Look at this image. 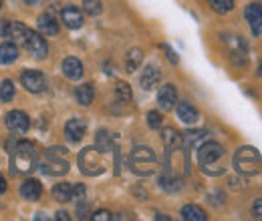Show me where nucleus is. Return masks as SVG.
I'll use <instances>...</instances> for the list:
<instances>
[{
    "label": "nucleus",
    "mask_w": 262,
    "mask_h": 221,
    "mask_svg": "<svg viewBox=\"0 0 262 221\" xmlns=\"http://www.w3.org/2000/svg\"><path fill=\"white\" fill-rule=\"evenodd\" d=\"M10 149V157H12V173H33L38 167V155L34 151V145L29 141H20L14 143L10 141V145H6Z\"/></svg>",
    "instance_id": "f257e3e1"
},
{
    "label": "nucleus",
    "mask_w": 262,
    "mask_h": 221,
    "mask_svg": "<svg viewBox=\"0 0 262 221\" xmlns=\"http://www.w3.org/2000/svg\"><path fill=\"white\" fill-rule=\"evenodd\" d=\"M156 165H158V155L149 147H135L131 151L129 167L135 175L147 177V175L156 173Z\"/></svg>",
    "instance_id": "f03ea898"
},
{
    "label": "nucleus",
    "mask_w": 262,
    "mask_h": 221,
    "mask_svg": "<svg viewBox=\"0 0 262 221\" xmlns=\"http://www.w3.org/2000/svg\"><path fill=\"white\" fill-rule=\"evenodd\" d=\"M226 155L224 147L216 141H204L200 147H198V163H200V169L208 175H212V167L220 161V159Z\"/></svg>",
    "instance_id": "7ed1b4c3"
},
{
    "label": "nucleus",
    "mask_w": 262,
    "mask_h": 221,
    "mask_svg": "<svg viewBox=\"0 0 262 221\" xmlns=\"http://www.w3.org/2000/svg\"><path fill=\"white\" fill-rule=\"evenodd\" d=\"M260 163H262L260 153L254 147H242L234 155V167L242 175H254V173H258Z\"/></svg>",
    "instance_id": "20e7f679"
},
{
    "label": "nucleus",
    "mask_w": 262,
    "mask_h": 221,
    "mask_svg": "<svg viewBox=\"0 0 262 221\" xmlns=\"http://www.w3.org/2000/svg\"><path fill=\"white\" fill-rule=\"evenodd\" d=\"M67 149L65 147H51L45 151V157L47 163L40 165V169L47 173V175H65L69 171V163H67Z\"/></svg>",
    "instance_id": "39448f33"
},
{
    "label": "nucleus",
    "mask_w": 262,
    "mask_h": 221,
    "mask_svg": "<svg viewBox=\"0 0 262 221\" xmlns=\"http://www.w3.org/2000/svg\"><path fill=\"white\" fill-rule=\"evenodd\" d=\"M79 167H81V171H83L85 175H89V177L101 175V173L105 171V167H103V163H101V159H99V151L95 147H87V149H83V151L79 153Z\"/></svg>",
    "instance_id": "423d86ee"
},
{
    "label": "nucleus",
    "mask_w": 262,
    "mask_h": 221,
    "mask_svg": "<svg viewBox=\"0 0 262 221\" xmlns=\"http://www.w3.org/2000/svg\"><path fill=\"white\" fill-rule=\"evenodd\" d=\"M20 83H23V87L29 91V93H33V95H38V93H45V89H47V79H45V75L40 72V70H25L23 75H20Z\"/></svg>",
    "instance_id": "0eeeda50"
},
{
    "label": "nucleus",
    "mask_w": 262,
    "mask_h": 221,
    "mask_svg": "<svg viewBox=\"0 0 262 221\" xmlns=\"http://www.w3.org/2000/svg\"><path fill=\"white\" fill-rule=\"evenodd\" d=\"M23 44H25V48L33 55L34 59H45V57L49 55V44H47V40L40 36V32L29 31L27 38L23 40Z\"/></svg>",
    "instance_id": "6e6552de"
},
{
    "label": "nucleus",
    "mask_w": 262,
    "mask_h": 221,
    "mask_svg": "<svg viewBox=\"0 0 262 221\" xmlns=\"http://www.w3.org/2000/svg\"><path fill=\"white\" fill-rule=\"evenodd\" d=\"M4 123L6 127L12 131V133H27L29 131V127H31V121H29V115L27 113H23V111H10L8 115H6V119H4Z\"/></svg>",
    "instance_id": "1a4fd4ad"
},
{
    "label": "nucleus",
    "mask_w": 262,
    "mask_h": 221,
    "mask_svg": "<svg viewBox=\"0 0 262 221\" xmlns=\"http://www.w3.org/2000/svg\"><path fill=\"white\" fill-rule=\"evenodd\" d=\"M85 133H87V123H85L83 119L75 117V119H69V121H67L65 135L71 143H79V141L85 137Z\"/></svg>",
    "instance_id": "9d476101"
},
{
    "label": "nucleus",
    "mask_w": 262,
    "mask_h": 221,
    "mask_svg": "<svg viewBox=\"0 0 262 221\" xmlns=\"http://www.w3.org/2000/svg\"><path fill=\"white\" fill-rule=\"evenodd\" d=\"M244 16H246V20L250 22L252 32H254V34H262V4L260 2H252V4H248Z\"/></svg>",
    "instance_id": "9b49d317"
},
{
    "label": "nucleus",
    "mask_w": 262,
    "mask_h": 221,
    "mask_svg": "<svg viewBox=\"0 0 262 221\" xmlns=\"http://www.w3.org/2000/svg\"><path fill=\"white\" fill-rule=\"evenodd\" d=\"M61 18H63V22H65L67 27L73 29V31H77V29L83 27V14H81V10H79L77 6H73V4H67L65 8L61 10Z\"/></svg>",
    "instance_id": "f8f14e48"
},
{
    "label": "nucleus",
    "mask_w": 262,
    "mask_h": 221,
    "mask_svg": "<svg viewBox=\"0 0 262 221\" xmlns=\"http://www.w3.org/2000/svg\"><path fill=\"white\" fill-rule=\"evenodd\" d=\"M176 111H178V117L182 123L186 125H196L200 121V113H198L196 107H192L190 103L182 101V103H176Z\"/></svg>",
    "instance_id": "ddd939ff"
},
{
    "label": "nucleus",
    "mask_w": 262,
    "mask_h": 221,
    "mask_svg": "<svg viewBox=\"0 0 262 221\" xmlns=\"http://www.w3.org/2000/svg\"><path fill=\"white\" fill-rule=\"evenodd\" d=\"M158 103H160V107L164 111H171L176 107V103H178V91H176V87L173 85H164L160 89V93H158Z\"/></svg>",
    "instance_id": "4468645a"
},
{
    "label": "nucleus",
    "mask_w": 262,
    "mask_h": 221,
    "mask_svg": "<svg viewBox=\"0 0 262 221\" xmlns=\"http://www.w3.org/2000/svg\"><path fill=\"white\" fill-rule=\"evenodd\" d=\"M160 79H162V72H160V68H156L154 64H149V66H145L143 68V72H141V79H139V85H141V89H145V91H151L158 83H160Z\"/></svg>",
    "instance_id": "2eb2a0df"
},
{
    "label": "nucleus",
    "mask_w": 262,
    "mask_h": 221,
    "mask_svg": "<svg viewBox=\"0 0 262 221\" xmlns=\"http://www.w3.org/2000/svg\"><path fill=\"white\" fill-rule=\"evenodd\" d=\"M63 75L69 81H79L83 77V63L75 57H67L63 61Z\"/></svg>",
    "instance_id": "dca6fc26"
},
{
    "label": "nucleus",
    "mask_w": 262,
    "mask_h": 221,
    "mask_svg": "<svg viewBox=\"0 0 262 221\" xmlns=\"http://www.w3.org/2000/svg\"><path fill=\"white\" fill-rule=\"evenodd\" d=\"M38 31L42 32V34H47V36L59 34V22L53 16V12H42L38 16Z\"/></svg>",
    "instance_id": "f3484780"
},
{
    "label": "nucleus",
    "mask_w": 262,
    "mask_h": 221,
    "mask_svg": "<svg viewBox=\"0 0 262 221\" xmlns=\"http://www.w3.org/2000/svg\"><path fill=\"white\" fill-rule=\"evenodd\" d=\"M20 195H23L27 201H38L40 195H42V185H40V181H36V179H27V181L20 185Z\"/></svg>",
    "instance_id": "a211bd4d"
},
{
    "label": "nucleus",
    "mask_w": 262,
    "mask_h": 221,
    "mask_svg": "<svg viewBox=\"0 0 262 221\" xmlns=\"http://www.w3.org/2000/svg\"><path fill=\"white\" fill-rule=\"evenodd\" d=\"M162 139H164V145H165V149H167V153L180 149V147H182V141H184V137H182L176 129H171V127H167V129L162 131Z\"/></svg>",
    "instance_id": "6ab92c4d"
},
{
    "label": "nucleus",
    "mask_w": 262,
    "mask_h": 221,
    "mask_svg": "<svg viewBox=\"0 0 262 221\" xmlns=\"http://www.w3.org/2000/svg\"><path fill=\"white\" fill-rule=\"evenodd\" d=\"M18 59V46L14 42H2L0 44V64H12Z\"/></svg>",
    "instance_id": "aec40b11"
},
{
    "label": "nucleus",
    "mask_w": 262,
    "mask_h": 221,
    "mask_svg": "<svg viewBox=\"0 0 262 221\" xmlns=\"http://www.w3.org/2000/svg\"><path fill=\"white\" fill-rule=\"evenodd\" d=\"M75 99H77V103L79 105H83V107H89L91 103H93V99H95V89H93V85H81V87H77L75 89Z\"/></svg>",
    "instance_id": "412c9836"
},
{
    "label": "nucleus",
    "mask_w": 262,
    "mask_h": 221,
    "mask_svg": "<svg viewBox=\"0 0 262 221\" xmlns=\"http://www.w3.org/2000/svg\"><path fill=\"white\" fill-rule=\"evenodd\" d=\"M182 219L206 221L208 219V215H206V211H204L202 207H198V205H194V203H188V205H184V207H182Z\"/></svg>",
    "instance_id": "4be33fe9"
},
{
    "label": "nucleus",
    "mask_w": 262,
    "mask_h": 221,
    "mask_svg": "<svg viewBox=\"0 0 262 221\" xmlns=\"http://www.w3.org/2000/svg\"><path fill=\"white\" fill-rule=\"evenodd\" d=\"M206 137H208V133H206V131H190V133H186V137H184L182 145H186V149L200 147V145L206 141Z\"/></svg>",
    "instance_id": "5701e85b"
},
{
    "label": "nucleus",
    "mask_w": 262,
    "mask_h": 221,
    "mask_svg": "<svg viewBox=\"0 0 262 221\" xmlns=\"http://www.w3.org/2000/svg\"><path fill=\"white\" fill-rule=\"evenodd\" d=\"M29 31H31V29H29L25 22H10V29H8V36H6V38H12V40L23 42V40L27 38Z\"/></svg>",
    "instance_id": "b1692460"
},
{
    "label": "nucleus",
    "mask_w": 262,
    "mask_h": 221,
    "mask_svg": "<svg viewBox=\"0 0 262 221\" xmlns=\"http://www.w3.org/2000/svg\"><path fill=\"white\" fill-rule=\"evenodd\" d=\"M141 63H143V53L139 48H131L129 53H127V57H125V68H127V72H135Z\"/></svg>",
    "instance_id": "393cba45"
},
{
    "label": "nucleus",
    "mask_w": 262,
    "mask_h": 221,
    "mask_svg": "<svg viewBox=\"0 0 262 221\" xmlns=\"http://www.w3.org/2000/svg\"><path fill=\"white\" fill-rule=\"evenodd\" d=\"M53 197H55L57 201H61V203L71 201V199H73V187H71V183H57V185L53 187Z\"/></svg>",
    "instance_id": "a878e982"
},
{
    "label": "nucleus",
    "mask_w": 262,
    "mask_h": 221,
    "mask_svg": "<svg viewBox=\"0 0 262 221\" xmlns=\"http://www.w3.org/2000/svg\"><path fill=\"white\" fill-rule=\"evenodd\" d=\"M111 135L107 133V131H99L97 137H95V149H97L99 153H109L111 151Z\"/></svg>",
    "instance_id": "bb28decb"
},
{
    "label": "nucleus",
    "mask_w": 262,
    "mask_h": 221,
    "mask_svg": "<svg viewBox=\"0 0 262 221\" xmlns=\"http://www.w3.org/2000/svg\"><path fill=\"white\" fill-rule=\"evenodd\" d=\"M131 87L127 83H117L115 85V99H117V103L119 105H127L131 103Z\"/></svg>",
    "instance_id": "cd10ccee"
},
{
    "label": "nucleus",
    "mask_w": 262,
    "mask_h": 221,
    "mask_svg": "<svg viewBox=\"0 0 262 221\" xmlns=\"http://www.w3.org/2000/svg\"><path fill=\"white\" fill-rule=\"evenodd\" d=\"M16 95V89H14V83L12 81H2V85H0V99L4 101V103H10L12 99Z\"/></svg>",
    "instance_id": "c85d7f7f"
},
{
    "label": "nucleus",
    "mask_w": 262,
    "mask_h": 221,
    "mask_svg": "<svg viewBox=\"0 0 262 221\" xmlns=\"http://www.w3.org/2000/svg\"><path fill=\"white\" fill-rule=\"evenodd\" d=\"M83 10L89 16H99L103 12V4H101V0H83Z\"/></svg>",
    "instance_id": "c756f323"
},
{
    "label": "nucleus",
    "mask_w": 262,
    "mask_h": 221,
    "mask_svg": "<svg viewBox=\"0 0 262 221\" xmlns=\"http://www.w3.org/2000/svg\"><path fill=\"white\" fill-rule=\"evenodd\" d=\"M160 183H162V187H164L165 191L182 189V179H180V177H167V175H164V177L160 179Z\"/></svg>",
    "instance_id": "7c9ffc66"
},
{
    "label": "nucleus",
    "mask_w": 262,
    "mask_h": 221,
    "mask_svg": "<svg viewBox=\"0 0 262 221\" xmlns=\"http://www.w3.org/2000/svg\"><path fill=\"white\" fill-rule=\"evenodd\" d=\"M210 4H212V8H214L216 12H220V14L230 12V10L234 8V0H210Z\"/></svg>",
    "instance_id": "2f4dec72"
},
{
    "label": "nucleus",
    "mask_w": 262,
    "mask_h": 221,
    "mask_svg": "<svg viewBox=\"0 0 262 221\" xmlns=\"http://www.w3.org/2000/svg\"><path fill=\"white\" fill-rule=\"evenodd\" d=\"M162 123H164V117H162L160 111H149L147 113V125L151 127V129H160Z\"/></svg>",
    "instance_id": "473e14b6"
},
{
    "label": "nucleus",
    "mask_w": 262,
    "mask_h": 221,
    "mask_svg": "<svg viewBox=\"0 0 262 221\" xmlns=\"http://www.w3.org/2000/svg\"><path fill=\"white\" fill-rule=\"evenodd\" d=\"M91 219L93 221H111L113 219V215H111L107 209H99V211H95V213L91 215Z\"/></svg>",
    "instance_id": "72a5a7b5"
},
{
    "label": "nucleus",
    "mask_w": 262,
    "mask_h": 221,
    "mask_svg": "<svg viewBox=\"0 0 262 221\" xmlns=\"http://www.w3.org/2000/svg\"><path fill=\"white\" fill-rule=\"evenodd\" d=\"M252 215H254L256 219H262V199H256V201L252 203Z\"/></svg>",
    "instance_id": "f704fd0d"
},
{
    "label": "nucleus",
    "mask_w": 262,
    "mask_h": 221,
    "mask_svg": "<svg viewBox=\"0 0 262 221\" xmlns=\"http://www.w3.org/2000/svg\"><path fill=\"white\" fill-rule=\"evenodd\" d=\"M73 199H79V201L85 199V187L83 185H75L73 187Z\"/></svg>",
    "instance_id": "c9c22d12"
},
{
    "label": "nucleus",
    "mask_w": 262,
    "mask_h": 221,
    "mask_svg": "<svg viewBox=\"0 0 262 221\" xmlns=\"http://www.w3.org/2000/svg\"><path fill=\"white\" fill-rule=\"evenodd\" d=\"M8 29H10V22L8 20H0V36H8Z\"/></svg>",
    "instance_id": "e433bc0d"
},
{
    "label": "nucleus",
    "mask_w": 262,
    "mask_h": 221,
    "mask_svg": "<svg viewBox=\"0 0 262 221\" xmlns=\"http://www.w3.org/2000/svg\"><path fill=\"white\" fill-rule=\"evenodd\" d=\"M165 51H167V59H169V61H171V63H173V64H178V57L173 55V51H169L167 46H165Z\"/></svg>",
    "instance_id": "4c0bfd02"
},
{
    "label": "nucleus",
    "mask_w": 262,
    "mask_h": 221,
    "mask_svg": "<svg viewBox=\"0 0 262 221\" xmlns=\"http://www.w3.org/2000/svg\"><path fill=\"white\" fill-rule=\"evenodd\" d=\"M57 219L69 221V213H67V211H59V213H57Z\"/></svg>",
    "instance_id": "58836bf2"
},
{
    "label": "nucleus",
    "mask_w": 262,
    "mask_h": 221,
    "mask_svg": "<svg viewBox=\"0 0 262 221\" xmlns=\"http://www.w3.org/2000/svg\"><path fill=\"white\" fill-rule=\"evenodd\" d=\"M4 191H6V179H4L2 175H0V195H2Z\"/></svg>",
    "instance_id": "ea45409f"
},
{
    "label": "nucleus",
    "mask_w": 262,
    "mask_h": 221,
    "mask_svg": "<svg viewBox=\"0 0 262 221\" xmlns=\"http://www.w3.org/2000/svg\"><path fill=\"white\" fill-rule=\"evenodd\" d=\"M258 77H262V63H260V66H258Z\"/></svg>",
    "instance_id": "a19ab883"
},
{
    "label": "nucleus",
    "mask_w": 262,
    "mask_h": 221,
    "mask_svg": "<svg viewBox=\"0 0 262 221\" xmlns=\"http://www.w3.org/2000/svg\"><path fill=\"white\" fill-rule=\"evenodd\" d=\"M29 2H38V0H29Z\"/></svg>",
    "instance_id": "79ce46f5"
},
{
    "label": "nucleus",
    "mask_w": 262,
    "mask_h": 221,
    "mask_svg": "<svg viewBox=\"0 0 262 221\" xmlns=\"http://www.w3.org/2000/svg\"><path fill=\"white\" fill-rule=\"evenodd\" d=\"M0 8H2V0H0Z\"/></svg>",
    "instance_id": "37998d69"
}]
</instances>
